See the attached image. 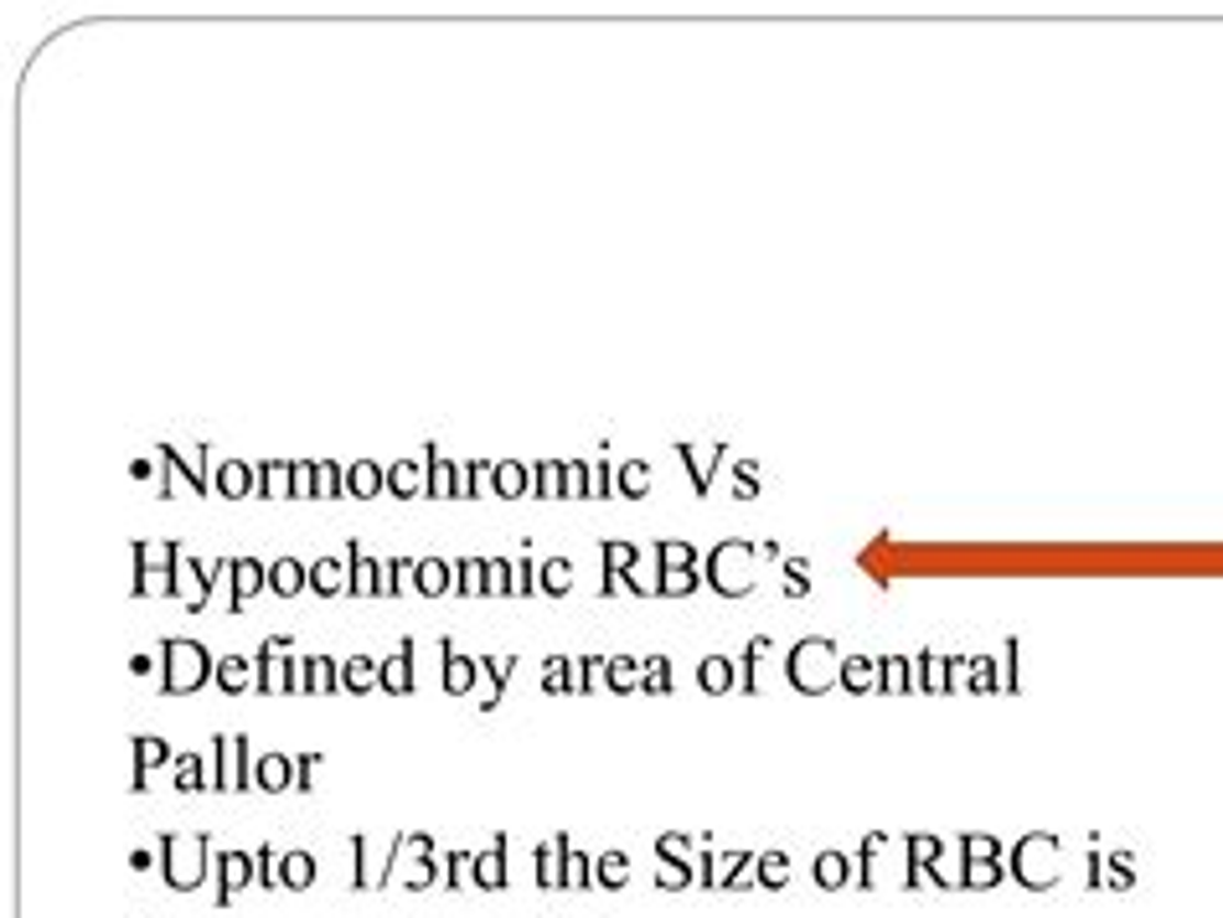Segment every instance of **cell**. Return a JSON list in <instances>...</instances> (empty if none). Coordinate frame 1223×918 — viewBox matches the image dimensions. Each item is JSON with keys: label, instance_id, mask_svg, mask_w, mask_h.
I'll use <instances>...</instances> for the list:
<instances>
[{"label": "cell", "instance_id": "cell-1", "mask_svg": "<svg viewBox=\"0 0 1223 918\" xmlns=\"http://www.w3.org/2000/svg\"><path fill=\"white\" fill-rule=\"evenodd\" d=\"M212 676H218V656L202 640H187V635L160 640V697H191Z\"/></svg>", "mask_w": 1223, "mask_h": 918}, {"label": "cell", "instance_id": "cell-2", "mask_svg": "<svg viewBox=\"0 0 1223 918\" xmlns=\"http://www.w3.org/2000/svg\"><path fill=\"white\" fill-rule=\"evenodd\" d=\"M212 857H218V851H212L207 836H176V831L160 836V877H166V887H176V893L202 887Z\"/></svg>", "mask_w": 1223, "mask_h": 918}, {"label": "cell", "instance_id": "cell-3", "mask_svg": "<svg viewBox=\"0 0 1223 918\" xmlns=\"http://www.w3.org/2000/svg\"><path fill=\"white\" fill-rule=\"evenodd\" d=\"M135 547V583H130V594L145 598V594H166L176 598L181 594V568H187V558H181V542H130Z\"/></svg>", "mask_w": 1223, "mask_h": 918}, {"label": "cell", "instance_id": "cell-4", "mask_svg": "<svg viewBox=\"0 0 1223 918\" xmlns=\"http://www.w3.org/2000/svg\"><path fill=\"white\" fill-rule=\"evenodd\" d=\"M294 646V635L279 629V635H264L258 640V656H254V692L258 697H279V692H300V661L289 656Z\"/></svg>", "mask_w": 1223, "mask_h": 918}, {"label": "cell", "instance_id": "cell-5", "mask_svg": "<svg viewBox=\"0 0 1223 918\" xmlns=\"http://www.w3.org/2000/svg\"><path fill=\"white\" fill-rule=\"evenodd\" d=\"M155 459H160V470H166V475H160V501H176V495L181 491H191V495H212V470H202V464H191L187 455H181V449H176V444H160V449H155Z\"/></svg>", "mask_w": 1223, "mask_h": 918}, {"label": "cell", "instance_id": "cell-6", "mask_svg": "<svg viewBox=\"0 0 1223 918\" xmlns=\"http://www.w3.org/2000/svg\"><path fill=\"white\" fill-rule=\"evenodd\" d=\"M212 759H218V774H212V790H254V769H248V738L243 732H218L212 738Z\"/></svg>", "mask_w": 1223, "mask_h": 918}, {"label": "cell", "instance_id": "cell-7", "mask_svg": "<svg viewBox=\"0 0 1223 918\" xmlns=\"http://www.w3.org/2000/svg\"><path fill=\"white\" fill-rule=\"evenodd\" d=\"M212 872H218V908H227L233 903V893H243L248 883H258V872H254V851H218L212 857Z\"/></svg>", "mask_w": 1223, "mask_h": 918}, {"label": "cell", "instance_id": "cell-8", "mask_svg": "<svg viewBox=\"0 0 1223 918\" xmlns=\"http://www.w3.org/2000/svg\"><path fill=\"white\" fill-rule=\"evenodd\" d=\"M207 470H212V495H222V501H248V495H258V470L243 464V459H218V464H207Z\"/></svg>", "mask_w": 1223, "mask_h": 918}, {"label": "cell", "instance_id": "cell-9", "mask_svg": "<svg viewBox=\"0 0 1223 918\" xmlns=\"http://www.w3.org/2000/svg\"><path fill=\"white\" fill-rule=\"evenodd\" d=\"M713 583L723 589V594H748V552L738 542H723L713 552Z\"/></svg>", "mask_w": 1223, "mask_h": 918}, {"label": "cell", "instance_id": "cell-10", "mask_svg": "<svg viewBox=\"0 0 1223 918\" xmlns=\"http://www.w3.org/2000/svg\"><path fill=\"white\" fill-rule=\"evenodd\" d=\"M692 547L661 542V589L656 594H692Z\"/></svg>", "mask_w": 1223, "mask_h": 918}, {"label": "cell", "instance_id": "cell-11", "mask_svg": "<svg viewBox=\"0 0 1223 918\" xmlns=\"http://www.w3.org/2000/svg\"><path fill=\"white\" fill-rule=\"evenodd\" d=\"M424 470H429V501H459V459H444L440 444H424Z\"/></svg>", "mask_w": 1223, "mask_h": 918}, {"label": "cell", "instance_id": "cell-12", "mask_svg": "<svg viewBox=\"0 0 1223 918\" xmlns=\"http://www.w3.org/2000/svg\"><path fill=\"white\" fill-rule=\"evenodd\" d=\"M440 661H444V676H440V681H444V692H449V697H465V692L476 686V676H480V661L459 656L449 635H440Z\"/></svg>", "mask_w": 1223, "mask_h": 918}, {"label": "cell", "instance_id": "cell-13", "mask_svg": "<svg viewBox=\"0 0 1223 918\" xmlns=\"http://www.w3.org/2000/svg\"><path fill=\"white\" fill-rule=\"evenodd\" d=\"M264 589H269V562L233 558V604H227V614H243L248 609V598L264 594Z\"/></svg>", "mask_w": 1223, "mask_h": 918}, {"label": "cell", "instance_id": "cell-14", "mask_svg": "<svg viewBox=\"0 0 1223 918\" xmlns=\"http://www.w3.org/2000/svg\"><path fill=\"white\" fill-rule=\"evenodd\" d=\"M507 836H496L486 851H476V862H470V883L486 887V893H501L507 887Z\"/></svg>", "mask_w": 1223, "mask_h": 918}, {"label": "cell", "instance_id": "cell-15", "mask_svg": "<svg viewBox=\"0 0 1223 918\" xmlns=\"http://www.w3.org/2000/svg\"><path fill=\"white\" fill-rule=\"evenodd\" d=\"M254 470H258V501H269V506L294 501V459H289V464H279V459H258Z\"/></svg>", "mask_w": 1223, "mask_h": 918}, {"label": "cell", "instance_id": "cell-16", "mask_svg": "<svg viewBox=\"0 0 1223 918\" xmlns=\"http://www.w3.org/2000/svg\"><path fill=\"white\" fill-rule=\"evenodd\" d=\"M413 594H424V598L455 594V562H444V558H413Z\"/></svg>", "mask_w": 1223, "mask_h": 918}, {"label": "cell", "instance_id": "cell-17", "mask_svg": "<svg viewBox=\"0 0 1223 918\" xmlns=\"http://www.w3.org/2000/svg\"><path fill=\"white\" fill-rule=\"evenodd\" d=\"M532 464H522V459H496L491 464V491L501 495V501H522V495H532Z\"/></svg>", "mask_w": 1223, "mask_h": 918}, {"label": "cell", "instance_id": "cell-18", "mask_svg": "<svg viewBox=\"0 0 1223 918\" xmlns=\"http://www.w3.org/2000/svg\"><path fill=\"white\" fill-rule=\"evenodd\" d=\"M413 635H403V640H398V656H388V661H382V681H377V686H382V692H392V697H408V692H413Z\"/></svg>", "mask_w": 1223, "mask_h": 918}, {"label": "cell", "instance_id": "cell-19", "mask_svg": "<svg viewBox=\"0 0 1223 918\" xmlns=\"http://www.w3.org/2000/svg\"><path fill=\"white\" fill-rule=\"evenodd\" d=\"M130 749H135V780H130V790H135V795H145V774H151V769H160V764H170L176 753H170L166 738H145V732H135V738H130Z\"/></svg>", "mask_w": 1223, "mask_h": 918}, {"label": "cell", "instance_id": "cell-20", "mask_svg": "<svg viewBox=\"0 0 1223 918\" xmlns=\"http://www.w3.org/2000/svg\"><path fill=\"white\" fill-rule=\"evenodd\" d=\"M346 547H352V552H346V594L377 598V573H382V562L367 558L362 542H346Z\"/></svg>", "mask_w": 1223, "mask_h": 918}, {"label": "cell", "instance_id": "cell-21", "mask_svg": "<svg viewBox=\"0 0 1223 918\" xmlns=\"http://www.w3.org/2000/svg\"><path fill=\"white\" fill-rule=\"evenodd\" d=\"M191 579H197V594L187 598V609L191 614H202L207 604H212V583L222 579V573H233V558H191Z\"/></svg>", "mask_w": 1223, "mask_h": 918}, {"label": "cell", "instance_id": "cell-22", "mask_svg": "<svg viewBox=\"0 0 1223 918\" xmlns=\"http://www.w3.org/2000/svg\"><path fill=\"white\" fill-rule=\"evenodd\" d=\"M254 790H264V795H285V790H294V764H289V753H258Z\"/></svg>", "mask_w": 1223, "mask_h": 918}, {"label": "cell", "instance_id": "cell-23", "mask_svg": "<svg viewBox=\"0 0 1223 918\" xmlns=\"http://www.w3.org/2000/svg\"><path fill=\"white\" fill-rule=\"evenodd\" d=\"M305 589H310V562H300V558H274L269 562V594L294 598V594H305Z\"/></svg>", "mask_w": 1223, "mask_h": 918}, {"label": "cell", "instance_id": "cell-24", "mask_svg": "<svg viewBox=\"0 0 1223 918\" xmlns=\"http://www.w3.org/2000/svg\"><path fill=\"white\" fill-rule=\"evenodd\" d=\"M382 491H388V464H373V459L346 464V495H357V501H377Z\"/></svg>", "mask_w": 1223, "mask_h": 918}, {"label": "cell", "instance_id": "cell-25", "mask_svg": "<svg viewBox=\"0 0 1223 918\" xmlns=\"http://www.w3.org/2000/svg\"><path fill=\"white\" fill-rule=\"evenodd\" d=\"M563 877H568V841L563 836H547L543 851H537V887H563Z\"/></svg>", "mask_w": 1223, "mask_h": 918}, {"label": "cell", "instance_id": "cell-26", "mask_svg": "<svg viewBox=\"0 0 1223 918\" xmlns=\"http://www.w3.org/2000/svg\"><path fill=\"white\" fill-rule=\"evenodd\" d=\"M300 692H341L336 656H305V661H300Z\"/></svg>", "mask_w": 1223, "mask_h": 918}, {"label": "cell", "instance_id": "cell-27", "mask_svg": "<svg viewBox=\"0 0 1223 918\" xmlns=\"http://www.w3.org/2000/svg\"><path fill=\"white\" fill-rule=\"evenodd\" d=\"M254 661L248 656H218V676H212V686H222L227 697H238V692H254Z\"/></svg>", "mask_w": 1223, "mask_h": 918}, {"label": "cell", "instance_id": "cell-28", "mask_svg": "<svg viewBox=\"0 0 1223 918\" xmlns=\"http://www.w3.org/2000/svg\"><path fill=\"white\" fill-rule=\"evenodd\" d=\"M429 491V470L424 464H413V459H398V464H388V495H398V501H413V495H424Z\"/></svg>", "mask_w": 1223, "mask_h": 918}, {"label": "cell", "instance_id": "cell-29", "mask_svg": "<svg viewBox=\"0 0 1223 918\" xmlns=\"http://www.w3.org/2000/svg\"><path fill=\"white\" fill-rule=\"evenodd\" d=\"M377 681H382V661L373 656H352V661H341V692H373Z\"/></svg>", "mask_w": 1223, "mask_h": 918}, {"label": "cell", "instance_id": "cell-30", "mask_svg": "<svg viewBox=\"0 0 1223 918\" xmlns=\"http://www.w3.org/2000/svg\"><path fill=\"white\" fill-rule=\"evenodd\" d=\"M310 589L321 598L346 594V558H315L310 562Z\"/></svg>", "mask_w": 1223, "mask_h": 918}, {"label": "cell", "instance_id": "cell-31", "mask_svg": "<svg viewBox=\"0 0 1223 918\" xmlns=\"http://www.w3.org/2000/svg\"><path fill=\"white\" fill-rule=\"evenodd\" d=\"M826 661H832V646H826V640H815V646H800V650H796L790 671H796L800 686H821V671H826Z\"/></svg>", "mask_w": 1223, "mask_h": 918}, {"label": "cell", "instance_id": "cell-32", "mask_svg": "<svg viewBox=\"0 0 1223 918\" xmlns=\"http://www.w3.org/2000/svg\"><path fill=\"white\" fill-rule=\"evenodd\" d=\"M516 656H480V671H486V676H491V697L480 702V713H496V707H501V692H507L511 686V671H516Z\"/></svg>", "mask_w": 1223, "mask_h": 918}, {"label": "cell", "instance_id": "cell-33", "mask_svg": "<svg viewBox=\"0 0 1223 918\" xmlns=\"http://www.w3.org/2000/svg\"><path fill=\"white\" fill-rule=\"evenodd\" d=\"M310 883H315V857H310V851H285V857H279V887L305 893Z\"/></svg>", "mask_w": 1223, "mask_h": 918}, {"label": "cell", "instance_id": "cell-34", "mask_svg": "<svg viewBox=\"0 0 1223 918\" xmlns=\"http://www.w3.org/2000/svg\"><path fill=\"white\" fill-rule=\"evenodd\" d=\"M635 568V547L630 542H604V589L599 594H620V579Z\"/></svg>", "mask_w": 1223, "mask_h": 918}, {"label": "cell", "instance_id": "cell-35", "mask_svg": "<svg viewBox=\"0 0 1223 918\" xmlns=\"http://www.w3.org/2000/svg\"><path fill=\"white\" fill-rule=\"evenodd\" d=\"M537 589H543L547 598H563L568 589H574V562L543 558V562H537Z\"/></svg>", "mask_w": 1223, "mask_h": 918}, {"label": "cell", "instance_id": "cell-36", "mask_svg": "<svg viewBox=\"0 0 1223 918\" xmlns=\"http://www.w3.org/2000/svg\"><path fill=\"white\" fill-rule=\"evenodd\" d=\"M486 589H491V583H486V558H455V594L480 598Z\"/></svg>", "mask_w": 1223, "mask_h": 918}, {"label": "cell", "instance_id": "cell-37", "mask_svg": "<svg viewBox=\"0 0 1223 918\" xmlns=\"http://www.w3.org/2000/svg\"><path fill=\"white\" fill-rule=\"evenodd\" d=\"M532 495L537 501H563V459H537L532 464Z\"/></svg>", "mask_w": 1223, "mask_h": 918}, {"label": "cell", "instance_id": "cell-38", "mask_svg": "<svg viewBox=\"0 0 1223 918\" xmlns=\"http://www.w3.org/2000/svg\"><path fill=\"white\" fill-rule=\"evenodd\" d=\"M486 583L491 598H516V558H486Z\"/></svg>", "mask_w": 1223, "mask_h": 918}, {"label": "cell", "instance_id": "cell-39", "mask_svg": "<svg viewBox=\"0 0 1223 918\" xmlns=\"http://www.w3.org/2000/svg\"><path fill=\"white\" fill-rule=\"evenodd\" d=\"M574 665L578 661H568V656H547V661H543V692H547V697H558V692H578Z\"/></svg>", "mask_w": 1223, "mask_h": 918}, {"label": "cell", "instance_id": "cell-40", "mask_svg": "<svg viewBox=\"0 0 1223 918\" xmlns=\"http://www.w3.org/2000/svg\"><path fill=\"white\" fill-rule=\"evenodd\" d=\"M176 790H181V795L212 790V780H207V769H202V753H176Z\"/></svg>", "mask_w": 1223, "mask_h": 918}, {"label": "cell", "instance_id": "cell-41", "mask_svg": "<svg viewBox=\"0 0 1223 918\" xmlns=\"http://www.w3.org/2000/svg\"><path fill=\"white\" fill-rule=\"evenodd\" d=\"M403 579H413V558H382V573H377V598H398V594H403Z\"/></svg>", "mask_w": 1223, "mask_h": 918}, {"label": "cell", "instance_id": "cell-42", "mask_svg": "<svg viewBox=\"0 0 1223 918\" xmlns=\"http://www.w3.org/2000/svg\"><path fill=\"white\" fill-rule=\"evenodd\" d=\"M341 495H346V464L321 459L315 464V501H341Z\"/></svg>", "mask_w": 1223, "mask_h": 918}, {"label": "cell", "instance_id": "cell-43", "mask_svg": "<svg viewBox=\"0 0 1223 918\" xmlns=\"http://www.w3.org/2000/svg\"><path fill=\"white\" fill-rule=\"evenodd\" d=\"M480 491H491V464L459 459V501H476Z\"/></svg>", "mask_w": 1223, "mask_h": 918}, {"label": "cell", "instance_id": "cell-44", "mask_svg": "<svg viewBox=\"0 0 1223 918\" xmlns=\"http://www.w3.org/2000/svg\"><path fill=\"white\" fill-rule=\"evenodd\" d=\"M614 491L630 495V501H635V495H646V491H651V470L641 464V459H635V464H620V475H614Z\"/></svg>", "mask_w": 1223, "mask_h": 918}, {"label": "cell", "instance_id": "cell-45", "mask_svg": "<svg viewBox=\"0 0 1223 918\" xmlns=\"http://www.w3.org/2000/svg\"><path fill=\"white\" fill-rule=\"evenodd\" d=\"M589 495V464L583 459H568L563 464V501H583Z\"/></svg>", "mask_w": 1223, "mask_h": 918}, {"label": "cell", "instance_id": "cell-46", "mask_svg": "<svg viewBox=\"0 0 1223 918\" xmlns=\"http://www.w3.org/2000/svg\"><path fill=\"white\" fill-rule=\"evenodd\" d=\"M594 883L599 887H625V857L620 851H604L594 862Z\"/></svg>", "mask_w": 1223, "mask_h": 918}, {"label": "cell", "instance_id": "cell-47", "mask_svg": "<svg viewBox=\"0 0 1223 918\" xmlns=\"http://www.w3.org/2000/svg\"><path fill=\"white\" fill-rule=\"evenodd\" d=\"M635 671H641V665L630 661V656H614V661L604 665V681H610L614 692H630V686H635V681H641V676H635Z\"/></svg>", "mask_w": 1223, "mask_h": 918}, {"label": "cell", "instance_id": "cell-48", "mask_svg": "<svg viewBox=\"0 0 1223 918\" xmlns=\"http://www.w3.org/2000/svg\"><path fill=\"white\" fill-rule=\"evenodd\" d=\"M470 862H476V851H449V857H444V872H449V877H444V887H465V883H470V877H465V872H470Z\"/></svg>", "mask_w": 1223, "mask_h": 918}, {"label": "cell", "instance_id": "cell-49", "mask_svg": "<svg viewBox=\"0 0 1223 918\" xmlns=\"http://www.w3.org/2000/svg\"><path fill=\"white\" fill-rule=\"evenodd\" d=\"M254 872H258V887H269L274 893V883H279V857H274V847L254 851Z\"/></svg>", "mask_w": 1223, "mask_h": 918}, {"label": "cell", "instance_id": "cell-50", "mask_svg": "<svg viewBox=\"0 0 1223 918\" xmlns=\"http://www.w3.org/2000/svg\"><path fill=\"white\" fill-rule=\"evenodd\" d=\"M532 594H543V589H537V562L522 552V558H516V598H532Z\"/></svg>", "mask_w": 1223, "mask_h": 918}, {"label": "cell", "instance_id": "cell-51", "mask_svg": "<svg viewBox=\"0 0 1223 918\" xmlns=\"http://www.w3.org/2000/svg\"><path fill=\"white\" fill-rule=\"evenodd\" d=\"M589 872H594V867H589V857L568 847V877H563V887H589V883H594Z\"/></svg>", "mask_w": 1223, "mask_h": 918}, {"label": "cell", "instance_id": "cell-52", "mask_svg": "<svg viewBox=\"0 0 1223 918\" xmlns=\"http://www.w3.org/2000/svg\"><path fill=\"white\" fill-rule=\"evenodd\" d=\"M294 501H315V464L294 459Z\"/></svg>", "mask_w": 1223, "mask_h": 918}, {"label": "cell", "instance_id": "cell-53", "mask_svg": "<svg viewBox=\"0 0 1223 918\" xmlns=\"http://www.w3.org/2000/svg\"><path fill=\"white\" fill-rule=\"evenodd\" d=\"M315 769H321V753H300V759H294V790H300V795H310Z\"/></svg>", "mask_w": 1223, "mask_h": 918}, {"label": "cell", "instance_id": "cell-54", "mask_svg": "<svg viewBox=\"0 0 1223 918\" xmlns=\"http://www.w3.org/2000/svg\"><path fill=\"white\" fill-rule=\"evenodd\" d=\"M610 491H614V464H589V495L604 501Z\"/></svg>", "mask_w": 1223, "mask_h": 918}, {"label": "cell", "instance_id": "cell-55", "mask_svg": "<svg viewBox=\"0 0 1223 918\" xmlns=\"http://www.w3.org/2000/svg\"><path fill=\"white\" fill-rule=\"evenodd\" d=\"M729 671H733V665H729V661H718V656H713V661L702 665V686H713V692H723V686L733 681Z\"/></svg>", "mask_w": 1223, "mask_h": 918}, {"label": "cell", "instance_id": "cell-56", "mask_svg": "<svg viewBox=\"0 0 1223 918\" xmlns=\"http://www.w3.org/2000/svg\"><path fill=\"white\" fill-rule=\"evenodd\" d=\"M646 671H651V681H646V686H651V692H661V686H666V661H651Z\"/></svg>", "mask_w": 1223, "mask_h": 918}, {"label": "cell", "instance_id": "cell-57", "mask_svg": "<svg viewBox=\"0 0 1223 918\" xmlns=\"http://www.w3.org/2000/svg\"><path fill=\"white\" fill-rule=\"evenodd\" d=\"M821 883H842V862H836V857L821 862Z\"/></svg>", "mask_w": 1223, "mask_h": 918}, {"label": "cell", "instance_id": "cell-58", "mask_svg": "<svg viewBox=\"0 0 1223 918\" xmlns=\"http://www.w3.org/2000/svg\"><path fill=\"white\" fill-rule=\"evenodd\" d=\"M130 475H135V480H151V475H155V464H151V459H130Z\"/></svg>", "mask_w": 1223, "mask_h": 918}, {"label": "cell", "instance_id": "cell-59", "mask_svg": "<svg viewBox=\"0 0 1223 918\" xmlns=\"http://www.w3.org/2000/svg\"><path fill=\"white\" fill-rule=\"evenodd\" d=\"M130 671H135V676H151V671H155L151 656H135V661H130Z\"/></svg>", "mask_w": 1223, "mask_h": 918}]
</instances>
